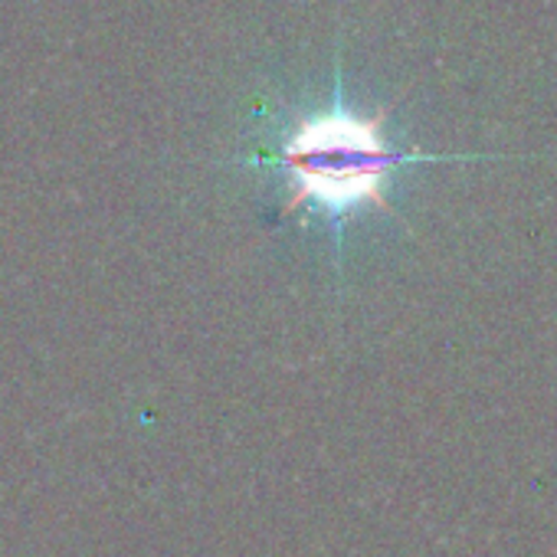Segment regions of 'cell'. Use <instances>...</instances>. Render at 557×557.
<instances>
[{
	"label": "cell",
	"instance_id": "cell-1",
	"mask_svg": "<svg viewBox=\"0 0 557 557\" xmlns=\"http://www.w3.org/2000/svg\"><path fill=\"white\" fill-rule=\"evenodd\" d=\"M387 115L391 112L384 109L374 119H358L345 109H335L329 115L299 122L283 151V164L299 174V187L293 190L286 213L306 200H322L332 210L371 200L381 210H391L381 194L384 177L404 161H420V154H400L384 145L381 125Z\"/></svg>",
	"mask_w": 557,
	"mask_h": 557
}]
</instances>
